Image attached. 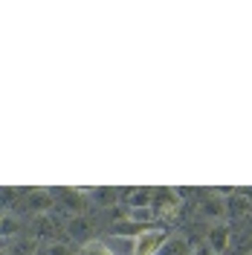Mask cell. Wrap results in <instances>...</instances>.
<instances>
[{
    "mask_svg": "<svg viewBox=\"0 0 252 255\" xmlns=\"http://www.w3.org/2000/svg\"><path fill=\"white\" fill-rule=\"evenodd\" d=\"M79 255H113V253L102 244V241H90V244H84L79 250Z\"/></svg>",
    "mask_w": 252,
    "mask_h": 255,
    "instance_id": "obj_13",
    "label": "cell"
},
{
    "mask_svg": "<svg viewBox=\"0 0 252 255\" xmlns=\"http://www.w3.org/2000/svg\"><path fill=\"white\" fill-rule=\"evenodd\" d=\"M206 244H209L212 255H223L229 250V244H232V229L223 226V223H215V226L209 229V235H206Z\"/></svg>",
    "mask_w": 252,
    "mask_h": 255,
    "instance_id": "obj_3",
    "label": "cell"
},
{
    "mask_svg": "<svg viewBox=\"0 0 252 255\" xmlns=\"http://www.w3.org/2000/svg\"><path fill=\"white\" fill-rule=\"evenodd\" d=\"M0 221H3V212H0Z\"/></svg>",
    "mask_w": 252,
    "mask_h": 255,
    "instance_id": "obj_14",
    "label": "cell"
},
{
    "mask_svg": "<svg viewBox=\"0 0 252 255\" xmlns=\"http://www.w3.org/2000/svg\"><path fill=\"white\" fill-rule=\"evenodd\" d=\"M87 197H90L93 203H105V206H108V203L116 200V189H93Z\"/></svg>",
    "mask_w": 252,
    "mask_h": 255,
    "instance_id": "obj_12",
    "label": "cell"
},
{
    "mask_svg": "<svg viewBox=\"0 0 252 255\" xmlns=\"http://www.w3.org/2000/svg\"><path fill=\"white\" fill-rule=\"evenodd\" d=\"M151 200H154V189H130L127 191V212H145L151 209Z\"/></svg>",
    "mask_w": 252,
    "mask_h": 255,
    "instance_id": "obj_6",
    "label": "cell"
},
{
    "mask_svg": "<svg viewBox=\"0 0 252 255\" xmlns=\"http://www.w3.org/2000/svg\"><path fill=\"white\" fill-rule=\"evenodd\" d=\"M250 212H252V203L247 197H229V200H226V215H232V218L250 215Z\"/></svg>",
    "mask_w": 252,
    "mask_h": 255,
    "instance_id": "obj_9",
    "label": "cell"
},
{
    "mask_svg": "<svg viewBox=\"0 0 252 255\" xmlns=\"http://www.w3.org/2000/svg\"><path fill=\"white\" fill-rule=\"evenodd\" d=\"M165 241V232L162 229H154V226H145L133 235V255H157V250Z\"/></svg>",
    "mask_w": 252,
    "mask_h": 255,
    "instance_id": "obj_1",
    "label": "cell"
},
{
    "mask_svg": "<svg viewBox=\"0 0 252 255\" xmlns=\"http://www.w3.org/2000/svg\"><path fill=\"white\" fill-rule=\"evenodd\" d=\"M17 232H20V221L12 218V215H3V221H0V238H17Z\"/></svg>",
    "mask_w": 252,
    "mask_h": 255,
    "instance_id": "obj_10",
    "label": "cell"
},
{
    "mask_svg": "<svg viewBox=\"0 0 252 255\" xmlns=\"http://www.w3.org/2000/svg\"><path fill=\"white\" fill-rule=\"evenodd\" d=\"M157 255H191V247L186 238H180V235H171V238L162 241V247L157 250Z\"/></svg>",
    "mask_w": 252,
    "mask_h": 255,
    "instance_id": "obj_8",
    "label": "cell"
},
{
    "mask_svg": "<svg viewBox=\"0 0 252 255\" xmlns=\"http://www.w3.org/2000/svg\"><path fill=\"white\" fill-rule=\"evenodd\" d=\"M44 255H79V250H73L67 241H52V244H47Z\"/></svg>",
    "mask_w": 252,
    "mask_h": 255,
    "instance_id": "obj_11",
    "label": "cell"
},
{
    "mask_svg": "<svg viewBox=\"0 0 252 255\" xmlns=\"http://www.w3.org/2000/svg\"><path fill=\"white\" fill-rule=\"evenodd\" d=\"M174 206H177V191L174 189H154L151 212H171Z\"/></svg>",
    "mask_w": 252,
    "mask_h": 255,
    "instance_id": "obj_7",
    "label": "cell"
},
{
    "mask_svg": "<svg viewBox=\"0 0 252 255\" xmlns=\"http://www.w3.org/2000/svg\"><path fill=\"white\" fill-rule=\"evenodd\" d=\"M200 215H203L206 221L221 223L223 218H226V200H223V197H218V194H209L203 203H200Z\"/></svg>",
    "mask_w": 252,
    "mask_h": 255,
    "instance_id": "obj_4",
    "label": "cell"
},
{
    "mask_svg": "<svg viewBox=\"0 0 252 255\" xmlns=\"http://www.w3.org/2000/svg\"><path fill=\"white\" fill-rule=\"evenodd\" d=\"M26 206H29V212H35V215H44V212H49V209H52V191H47V189H32L29 194H26Z\"/></svg>",
    "mask_w": 252,
    "mask_h": 255,
    "instance_id": "obj_5",
    "label": "cell"
},
{
    "mask_svg": "<svg viewBox=\"0 0 252 255\" xmlns=\"http://www.w3.org/2000/svg\"><path fill=\"white\" fill-rule=\"evenodd\" d=\"M67 232H70V241H76V244H90L93 241V223L87 215H73L70 221H67Z\"/></svg>",
    "mask_w": 252,
    "mask_h": 255,
    "instance_id": "obj_2",
    "label": "cell"
}]
</instances>
